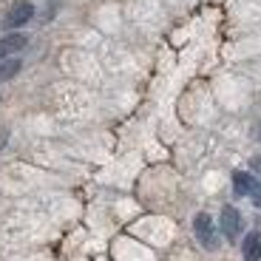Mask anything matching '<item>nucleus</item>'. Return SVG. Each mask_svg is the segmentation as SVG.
Wrapping results in <instances>:
<instances>
[{
  "mask_svg": "<svg viewBox=\"0 0 261 261\" xmlns=\"http://www.w3.org/2000/svg\"><path fill=\"white\" fill-rule=\"evenodd\" d=\"M193 230H196V239L202 242V247L207 250H216L219 247V236H216V227H213V219L207 213H199L193 219Z\"/></svg>",
  "mask_w": 261,
  "mask_h": 261,
  "instance_id": "obj_1",
  "label": "nucleus"
},
{
  "mask_svg": "<svg viewBox=\"0 0 261 261\" xmlns=\"http://www.w3.org/2000/svg\"><path fill=\"white\" fill-rule=\"evenodd\" d=\"M222 233L227 236L230 242H236L239 233H242V213H239L236 207H224L222 210Z\"/></svg>",
  "mask_w": 261,
  "mask_h": 261,
  "instance_id": "obj_2",
  "label": "nucleus"
},
{
  "mask_svg": "<svg viewBox=\"0 0 261 261\" xmlns=\"http://www.w3.org/2000/svg\"><path fill=\"white\" fill-rule=\"evenodd\" d=\"M32 14H34V6H32V3H26V0H20V3H14V6H12V12H9L6 26L9 29L23 26V23H29V20H32Z\"/></svg>",
  "mask_w": 261,
  "mask_h": 261,
  "instance_id": "obj_3",
  "label": "nucleus"
},
{
  "mask_svg": "<svg viewBox=\"0 0 261 261\" xmlns=\"http://www.w3.org/2000/svg\"><path fill=\"white\" fill-rule=\"evenodd\" d=\"M233 188L239 196H253L255 190H258V182H255L250 173H242V170H236L233 173Z\"/></svg>",
  "mask_w": 261,
  "mask_h": 261,
  "instance_id": "obj_4",
  "label": "nucleus"
},
{
  "mask_svg": "<svg viewBox=\"0 0 261 261\" xmlns=\"http://www.w3.org/2000/svg\"><path fill=\"white\" fill-rule=\"evenodd\" d=\"M23 46H26V34H9V37H3L0 40V60L14 57Z\"/></svg>",
  "mask_w": 261,
  "mask_h": 261,
  "instance_id": "obj_5",
  "label": "nucleus"
},
{
  "mask_svg": "<svg viewBox=\"0 0 261 261\" xmlns=\"http://www.w3.org/2000/svg\"><path fill=\"white\" fill-rule=\"evenodd\" d=\"M242 253H244V261H261V233H247Z\"/></svg>",
  "mask_w": 261,
  "mask_h": 261,
  "instance_id": "obj_6",
  "label": "nucleus"
},
{
  "mask_svg": "<svg viewBox=\"0 0 261 261\" xmlns=\"http://www.w3.org/2000/svg\"><path fill=\"white\" fill-rule=\"evenodd\" d=\"M20 71V60H6V63L0 65V80H9Z\"/></svg>",
  "mask_w": 261,
  "mask_h": 261,
  "instance_id": "obj_7",
  "label": "nucleus"
},
{
  "mask_svg": "<svg viewBox=\"0 0 261 261\" xmlns=\"http://www.w3.org/2000/svg\"><path fill=\"white\" fill-rule=\"evenodd\" d=\"M253 202H255V207L261 210V185H258V190H255V193H253Z\"/></svg>",
  "mask_w": 261,
  "mask_h": 261,
  "instance_id": "obj_8",
  "label": "nucleus"
},
{
  "mask_svg": "<svg viewBox=\"0 0 261 261\" xmlns=\"http://www.w3.org/2000/svg\"><path fill=\"white\" fill-rule=\"evenodd\" d=\"M253 168H255V173H261V156L253 159Z\"/></svg>",
  "mask_w": 261,
  "mask_h": 261,
  "instance_id": "obj_9",
  "label": "nucleus"
}]
</instances>
